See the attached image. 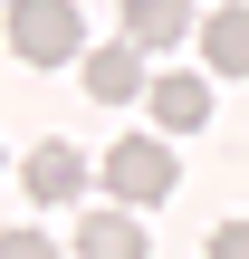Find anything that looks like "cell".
<instances>
[{
    "label": "cell",
    "instance_id": "cell-1",
    "mask_svg": "<svg viewBox=\"0 0 249 259\" xmlns=\"http://www.w3.org/2000/svg\"><path fill=\"white\" fill-rule=\"evenodd\" d=\"M10 58L19 67H86L77 0H10Z\"/></svg>",
    "mask_w": 249,
    "mask_h": 259
},
{
    "label": "cell",
    "instance_id": "cell-2",
    "mask_svg": "<svg viewBox=\"0 0 249 259\" xmlns=\"http://www.w3.org/2000/svg\"><path fill=\"white\" fill-rule=\"evenodd\" d=\"M96 173H106V192H115L125 211H144V202H163V192L182 183V173H173V154H163L154 135H125V144H115V154H106Z\"/></svg>",
    "mask_w": 249,
    "mask_h": 259
},
{
    "label": "cell",
    "instance_id": "cell-3",
    "mask_svg": "<svg viewBox=\"0 0 249 259\" xmlns=\"http://www.w3.org/2000/svg\"><path fill=\"white\" fill-rule=\"evenodd\" d=\"M144 58L154 48H134V38H106V48H86V96L96 106H134V96H154V77H144Z\"/></svg>",
    "mask_w": 249,
    "mask_h": 259
},
{
    "label": "cell",
    "instance_id": "cell-4",
    "mask_svg": "<svg viewBox=\"0 0 249 259\" xmlns=\"http://www.w3.org/2000/svg\"><path fill=\"white\" fill-rule=\"evenodd\" d=\"M19 183H29V202H38V211H48V202H77V192H86V154H77L67 135H48V144H29Z\"/></svg>",
    "mask_w": 249,
    "mask_h": 259
},
{
    "label": "cell",
    "instance_id": "cell-5",
    "mask_svg": "<svg viewBox=\"0 0 249 259\" xmlns=\"http://www.w3.org/2000/svg\"><path fill=\"white\" fill-rule=\"evenodd\" d=\"M144 106H154V125H163V135H192V125H211V87H202L192 67L154 77V96H144Z\"/></svg>",
    "mask_w": 249,
    "mask_h": 259
},
{
    "label": "cell",
    "instance_id": "cell-6",
    "mask_svg": "<svg viewBox=\"0 0 249 259\" xmlns=\"http://www.w3.org/2000/svg\"><path fill=\"white\" fill-rule=\"evenodd\" d=\"M144 250H154V240H144V221H134L125 202H115V211H86V221H77V259H144Z\"/></svg>",
    "mask_w": 249,
    "mask_h": 259
},
{
    "label": "cell",
    "instance_id": "cell-7",
    "mask_svg": "<svg viewBox=\"0 0 249 259\" xmlns=\"http://www.w3.org/2000/svg\"><path fill=\"white\" fill-rule=\"evenodd\" d=\"M192 29V0H125L115 10V38H134V48H173Z\"/></svg>",
    "mask_w": 249,
    "mask_h": 259
},
{
    "label": "cell",
    "instance_id": "cell-8",
    "mask_svg": "<svg viewBox=\"0 0 249 259\" xmlns=\"http://www.w3.org/2000/svg\"><path fill=\"white\" fill-rule=\"evenodd\" d=\"M202 67H211V77H249V10L240 0L202 19Z\"/></svg>",
    "mask_w": 249,
    "mask_h": 259
},
{
    "label": "cell",
    "instance_id": "cell-9",
    "mask_svg": "<svg viewBox=\"0 0 249 259\" xmlns=\"http://www.w3.org/2000/svg\"><path fill=\"white\" fill-rule=\"evenodd\" d=\"M0 259H58V250H48V231H0Z\"/></svg>",
    "mask_w": 249,
    "mask_h": 259
},
{
    "label": "cell",
    "instance_id": "cell-10",
    "mask_svg": "<svg viewBox=\"0 0 249 259\" xmlns=\"http://www.w3.org/2000/svg\"><path fill=\"white\" fill-rule=\"evenodd\" d=\"M211 259H249V221H221L211 231Z\"/></svg>",
    "mask_w": 249,
    "mask_h": 259
}]
</instances>
